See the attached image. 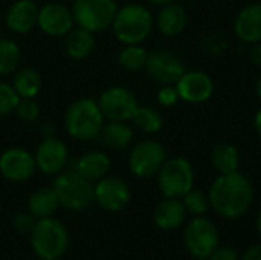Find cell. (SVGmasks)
<instances>
[{"label":"cell","mask_w":261,"mask_h":260,"mask_svg":"<svg viewBox=\"0 0 261 260\" xmlns=\"http://www.w3.org/2000/svg\"><path fill=\"white\" fill-rule=\"evenodd\" d=\"M208 199L210 207H213L219 216L237 219L249 210L254 201V187L248 176L239 170L219 175L211 184Z\"/></svg>","instance_id":"cell-1"},{"label":"cell","mask_w":261,"mask_h":260,"mask_svg":"<svg viewBox=\"0 0 261 260\" xmlns=\"http://www.w3.org/2000/svg\"><path fill=\"white\" fill-rule=\"evenodd\" d=\"M64 126L72 138L90 141L99 136L104 127V115L95 100L80 98L69 106L64 116Z\"/></svg>","instance_id":"cell-2"},{"label":"cell","mask_w":261,"mask_h":260,"mask_svg":"<svg viewBox=\"0 0 261 260\" xmlns=\"http://www.w3.org/2000/svg\"><path fill=\"white\" fill-rule=\"evenodd\" d=\"M115 37L124 44H141L151 32L153 15L138 3H128L118 9L112 23Z\"/></svg>","instance_id":"cell-3"},{"label":"cell","mask_w":261,"mask_h":260,"mask_svg":"<svg viewBox=\"0 0 261 260\" xmlns=\"http://www.w3.org/2000/svg\"><path fill=\"white\" fill-rule=\"evenodd\" d=\"M31 247L40 259H60L69 247V234L66 227L52 218L37 219V224L31 233Z\"/></svg>","instance_id":"cell-4"},{"label":"cell","mask_w":261,"mask_h":260,"mask_svg":"<svg viewBox=\"0 0 261 260\" xmlns=\"http://www.w3.org/2000/svg\"><path fill=\"white\" fill-rule=\"evenodd\" d=\"M61 207L70 211H81L89 208L95 201V192L86 178L73 170L58 173L52 185Z\"/></svg>","instance_id":"cell-5"},{"label":"cell","mask_w":261,"mask_h":260,"mask_svg":"<svg viewBox=\"0 0 261 260\" xmlns=\"http://www.w3.org/2000/svg\"><path fill=\"white\" fill-rule=\"evenodd\" d=\"M158 185L165 198L182 199L194 185L191 162L182 156L167 159L158 173Z\"/></svg>","instance_id":"cell-6"},{"label":"cell","mask_w":261,"mask_h":260,"mask_svg":"<svg viewBox=\"0 0 261 260\" xmlns=\"http://www.w3.org/2000/svg\"><path fill=\"white\" fill-rule=\"evenodd\" d=\"M118 5L115 0H75L72 14L73 21L90 32H101L112 26Z\"/></svg>","instance_id":"cell-7"},{"label":"cell","mask_w":261,"mask_h":260,"mask_svg":"<svg viewBox=\"0 0 261 260\" xmlns=\"http://www.w3.org/2000/svg\"><path fill=\"white\" fill-rule=\"evenodd\" d=\"M184 242L188 253L196 259H210L219 247V230L213 221L197 216L187 225Z\"/></svg>","instance_id":"cell-8"},{"label":"cell","mask_w":261,"mask_h":260,"mask_svg":"<svg viewBox=\"0 0 261 260\" xmlns=\"http://www.w3.org/2000/svg\"><path fill=\"white\" fill-rule=\"evenodd\" d=\"M167 161L164 146L154 139H145L133 147L128 158V167L138 178H151L159 173Z\"/></svg>","instance_id":"cell-9"},{"label":"cell","mask_w":261,"mask_h":260,"mask_svg":"<svg viewBox=\"0 0 261 260\" xmlns=\"http://www.w3.org/2000/svg\"><path fill=\"white\" fill-rule=\"evenodd\" d=\"M104 120L109 121H128L133 118L139 104L135 93L125 87L115 86L102 92L98 100Z\"/></svg>","instance_id":"cell-10"},{"label":"cell","mask_w":261,"mask_h":260,"mask_svg":"<svg viewBox=\"0 0 261 260\" xmlns=\"http://www.w3.org/2000/svg\"><path fill=\"white\" fill-rule=\"evenodd\" d=\"M148 75L161 84H176L179 78L187 72L185 63L171 51L158 49L148 54L145 64Z\"/></svg>","instance_id":"cell-11"},{"label":"cell","mask_w":261,"mask_h":260,"mask_svg":"<svg viewBox=\"0 0 261 260\" xmlns=\"http://www.w3.org/2000/svg\"><path fill=\"white\" fill-rule=\"evenodd\" d=\"M95 201L107 211H121L130 202L128 185L116 176H104L93 187Z\"/></svg>","instance_id":"cell-12"},{"label":"cell","mask_w":261,"mask_h":260,"mask_svg":"<svg viewBox=\"0 0 261 260\" xmlns=\"http://www.w3.org/2000/svg\"><path fill=\"white\" fill-rule=\"evenodd\" d=\"M174 86L179 98L191 104L205 103L214 93V81L202 70H187Z\"/></svg>","instance_id":"cell-13"},{"label":"cell","mask_w":261,"mask_h":260,"mask_svg":"<svg viewBox=\"0 0 261 260\" xmlns=\"http://www.w3.org/2000/svg\"><path fill=\"white\" fill-rule=\"evenodd\" d=\"M37 169L35 158L24 149L12 147L0 155V173L12 182L28 181Z\"/></svg>","instance_id":"cell-14"},{"label":"cell","mask_w":261,"mask_h":260,"mask_svg":"<svg viewBox=\"0 0 261 260\" xmlns=\"http://www.w3.org/2000/svg\"><path fill=\"white\" fill-rule=\"evenodd\" d=\"M37 169L44 175H58L64 170L69 161L67 147L57 138H44L35 150Z\"/></svg>","instance_id":"cell-15"},{"label":"cell","mask_w":261,"mask_h":260,"mask_svg":"<svg viewBox=\"0 0 261 260\" xmlns=\"http://www.w3.org/2000/svg\"><path fill=\"white\" fill-rule=\"evenodd\" d=\"M37 25L44 34L61 37L73 29V14L61 3H47L38 9Z\"/></svg>","instance_id":"cell-16"},{"label":"cell","mask_w":261,"mask_h":260,"mask_svg":"<svg viewBox=\"0 0 261 260\" xmlns=\"http://www.w3.org/2000/svg\"><path fill=\"white\" fill-rule=\"evenodd\" d=\"M236 35L249 44L261 41V3H252L243 8L234 23Z\"/></svg>","instance_id":"cell-17"},{"label":"cell","mask_w":261,"mask_h":260,"mask_svg":"<svg viewBox=\"0 0 261 260\" xmlns=\"http://www.w3.org/2000/svg\"><path fill=\"white\" fill-rule=\"evenodd\" d=\"M38 8L32 0H17L6 12V26L15 34H26L37 25Z\"/></svg>","instance_id":"cell-18"},{"label":"cell","mask_w":261,"mask_h":260,"mask_svg":"<svg viewBox=\"0 0 261 260\" xmlns=\"http://www.w3.org/2000/svg\"><path fill=\"white\" fill-rule=\"evenodd\" d=\"M72 169L87 181H99L110 170V158L102 152H89L78 159H72Z\"/></svg>","instance_id":"cell-19"},{"label":"cell","mask_w":261,"mask_h":260,"mask_svg":"<svg viewBox=\"0 0 261 260\" xmlns=\"http://www.w3.org/2000/svg\"><path fill=\"white\" fill-rule=\"evenodd\" d=\"M185 216H187V210H185L184 202L180 199L165 198L156 207L153 219H154V224L161 230L173 231V230L179 228L184 224Z\"/></svg>","instance_id":"cell-20"},{"label":"cell","mask_w":261,"mask_h":260,"mask_svg":"<svg viewBox=\"0 0 261 260\" xmlns=\"http://www.w3.org/2000/svg\"><path fill=\"white\" fill-rule=\"evenodd\" d=\"M187 21H188L187 11L177 2L162 6V9L158 14V18H156L159 31L165 37H176V35H179L185 29Z\"/></svg>","instance_id":"cell-21"},{"label":"cell","mask_w":261,"mask_h":260,"mask_svg":"<svg viewBox=\"0 0 261 260\" xmlns=\"http://www.w3.org/2000/svg\"><path fill=\"white\" fill-rule=\"evenodd\" d=\"M99 136L107 147L122 150L133 141V130L128 124H125V121H109L104 124Z\"/></svg>","instance_id":"cell-22"},{"label":"cell","mask_w":261,"mask_h":260,"mask_svg":"<svg viewBox=\"0 0 261 260\" xmlns=\"http://www.w3.org/2000/svg\"><path fill=\"white\" fill-rule=\"evenodd\" d=\"M95 46V38L93 32L83 29V28H75L67 34L66 38V51L67 55L73 60H83L90 55Z\"/></svg>","instance_id":"cell-23"},{"label":"cell","mask_w":261,"mask_h":260,"mask_svg":"<svg viewBox=\"0 0 261 260\" xmlns=\"http://www.w3.org/2000/svg\"><path fill=\"white\" fill-rule=\"evenodd\" d=\"M60 202L57 198V193L54 192V188H40L35 193H32V196L29 198L28 207H29V213L35 218V219H44V218H50L57 208H58Z\"/></svg>","instance_id":"cell-24"},{"label":"cell","mask_w":261,"mask_h":260,"mask_svg":"<svg viewBox=\"0 0 261 260\" xmlns=\"http://www.w3.org/2000/svg\"><path fill=\"white\" fill-rule=\"evenodd\" d=\"M211 164L220 175L237 172L240 164V155L237 147L229 143H220L214 146L211 152Z\"/></svg>","instance_id":"cell-25"},{"label":"cell","mask_w":261,"mask_h":260,"mask_svg":"<svg viewBox=\"0 0 261 260\" xmlns=\"http://www.w3.org/2000/svg\"><path fill=\"white\" fill-rule=\"evenodd\" d=\"M12 87L20 98H35L41 89V77L37 70L24 67L14 75Z\"/></svg>","instance_id":"cell-26"},{"label":"cell","mask_w":261,"mask_h":260,"mask_svg":"<svg viewBox=\"0 0 261 260\" xmlns=\"http://www.w3.org/2000/svg\"><path fill=\"white\" fill-rule=\"evenodd\" d=\"M147 60H148V52L141 44H127V48L122 49L118 57L119 64L124 69L132 70V72L144 69L147 64Z\"/></svg>","instance_id":"cell-27"},{"label":"cell","mask_w":261,"mask_h":260,"mask_svg":"<svg viewBox=\"0 0 261 260\" xmlns=\"http://www.w3.org/2000/svg\"><path fill=\"white\" fill-rule=\"evenodd\" d=\"M132 121L144 133H158L164 126L161 113L153 107H138Z\"/></svg>","instance_id":"cell-28"},{"label":"cell","mask_w":261,"mask_h":260,"mask_svg":"<svg viewBox=\"0 0 261 260\" xmlns=\"http://www.w3.org/2000/svg\"><path fill=\"white\" fill-rule=\"evenodd\" d=\"M20 61V49L15 41L0 38V75H9Z\"/></svg>","instance_id":"cell-29"},{"label":"cell","mask_w":261,"mask_h":260,"mask_svg":"<svg viewBox=\"0 0 261 260\" xmlns=\"http://www.w3.org/2000/svg\"><path fill=\"white\" fill-rule=\"evenodd\" d=\"M184 207L187 213H191L193 216H202L206 213L210 208V199L208 195L199 192V190H190L184 198H182Z\"/></svg>","instance_id":"cell-30"},{"label":"cell","mask_w":261,"mask_h":260,"mask_svg":"<svg viewBox=\"0 0 261 260\" xmlns=\"http://www.w3.org/2000/svg\"><path fill=\"white\" fill-rule=\"evenodd\" d=\"M18 101H20V97L14 90L12 84L0 83V116H6L15 112Z\"/></svg>","instance_id":"cell-31"},{"label":"cell","mask_w":261,"mask_h":260,"mask_svg":"<svg viewBox=\"0 0 261 260\" xmlns=\"http://www.w3.org/2000/svg\"><path fill=\"white\" fill-rule=\"evenodd\" d=\"M15 113L20 120L23 121H34L38 118L40 115V107L38 104L34 101V98H20L17 107H15Z\"/></svg>","instance_id":"cell-32"},{"label":"cell","mask_w":261,"mask_h":260,"mask_svg":"<svg viewBox=\"0 0 261 260\" xmlns=\"http://www.w3.org/2000/svg\"><path fill=\"white\" fill-rule=\"evenodd\" d=\"M35 224H37V219L31 213H18L12 219V227L15 228L17 233H20L23 236H26V234L31 236Z\"/></svg>","instance_id":"cell-33"},{"label":"cell","mask_w":261,"mask_h":260,"mask_svg":"<svg viewBox=\"0 0 261 260\" xmlns=\"http://www.w3.org/2000/svg\"><path fill=\"white\" fill-rule=\"evenodd\" d=\"M179 93H177V89L176 86L173 84H165L159 92H158V101L161 106L164 107H171L174 106L177 101H179Z\"/></svg>","instance_id":"cell-34"},{"label":"cell","mask_w":261,"mask_h":260,"mask_svg":"<svg viewBox=\"0 0 261 260\" xmlns=\"http://www.w3.org/2000/svg\"><path fill=\"white\" fill-rule=\"evenodd\" d=\"M210 260H240L239 253L234 248L229 247H217L214 253L210 256Z\"/></svg>","instance_id":"cell-35"},{"label":"cell","mask_w":261,"mask_h":260,"mask_svg":"<svg viewBox=\"0 0 261 260\" xmlns=\"http://www.w3.org/2000/svg\"><path fill=\"white\" fill-rule=\"evenodd\" d=\"M240 260H261V244H257V245H252L249 247Z\"/></svg>","instance_id":"cell-36"},{"label":"cell","mask_w":261,"mask_h":260,"mask_svg":"<svg viewBox=\"0 0 261 260\" xmlns=\"http://www.w3.org/2000/svg\"><path fill=\"white\" fill-rule=\"evenodd\" d=\"M249 58L255 66L261 67V41H257L252 44V48L249 51Z\"/></svg>","instance_id":"cell-37"},{"label":"cell","mask_w":261,"mask_h":260,"mask_svg":"<svg viewBox=\"0 0 261 260\" xmlns=\"http://www.w3.org/2000/svg\"><path fill=\"white\" fill-rule=\"evenodd\" d=\"M40 132H41L43 139L44 138H55V135H57V126L54 123H44L41 126V130Z\"/></svg>","instance_id":"cell-38"},{"label":"cell","mask_w":261,"mask_h":260,"mask_svg":"<svg viewBox=\"0 0 261 260\" xmlns=\"http://www.w3.org/2000/svg\"><path fill=\"white\" fill-rule=\"evenodd\" d=\"M254 124H255V130H257V133L260 135V138H261V109L257 112V113H255Z\"/></svg>","instance_id":"cell-39"},{"label":"cell","mask_w":261,"mask_h":260,"mask_svg":"<svg viewBox=\"0 0 261 260\" xmlns=\"http://www.w3.org/2000/svg\"><path fill=\"white\" fill-rule=\"evenodd\" d=\"M150 3L153 5H159V6H165V5H170V3H174L177 0H148Z\"/></svg>","instance_id":"cell-40"},{"label":"cell","mask_w":261,"mask_h":260,"mask_svg":"<svg viewBox=\"0 0 261 260\" xmlns=\"http://www.w3.org/2000/svg\"><path fill=\"white\" fill-rule=\"evenodd\" d=\"M255 90H257V95H258V98H260V100H261V77H260V78H258V81H257Z\"/></svg>","instance_id":"cell-41"},{"label":"cell","mask_w":261,"mask_h":260,"mask_svg":"<svg viewBox=\"0 0 261 260\" xmlns=\"http://www.w3.org/2000/svg\"><path fill=\"white\" fill-rule=\"evenodd\" d=\"M257 230H258V234L261 236V211L260 215H258V218H257Z\"/></svg>","instance_id":"cell-42"},{"label":"cell","mask_w":261,"mask_h":260,"mask_svg":"<svg viewBox=\"0 0 261 260\" xmlns=\"http://www.w3.org/2000/svg\"><path fill=\"white\" fill-rule=\"evenodd\" d=\"M0 35H2V28H0Z\"/></svg>","instance_id":"cell-43"},{"label":"cell","mask_w":261,"mask_h":260,"mask_svg":"<svg viewBox=\"0 0 261 260\" xmlns=\"http://www.w3.org/2000/svg\"><path fill=\"white\" fill-rule=\"evenodd\" d=\"M32 2H34V0H32Z\"/></svg>","instance_id":"cell-44"}]
</instances>
